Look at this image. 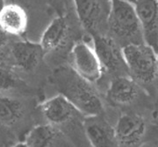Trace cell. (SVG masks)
<instances>
[{
    "instance_id": "cell-1",
    "label": "cell",
    "mask_w": 158,
    "mask_h": 147,
    "mask_svg": "<svg viewBox=\"0 0 158 147\" xmlns=\"http://www.w3.org/2000/svg\"><path fill=\"white\" fill-rule=\"evenodd\" d=\"M56 78L60 94L65 96L81 115L88 117L105 114L103 102L92 83L81 78L73 70H60Z\"/></svg>"
},
{
    "instance_id": "cell-2",
    "label": "cell",
    "mask_w": 158,
    "mask_h": 147,
    "mask_svg": "<svg viewBox=\"0 0 158 147\" xmlns=\"http://www.w3.org/2000/svg\"><path fill=\"white\" fill-rule=\"evenodd\" d=\"M107 26L110 36L120 47L145 43L135 6L128 0H111Z\"/></svg>"
},
{
    "instance_id": "cell-3",
    "label": "cell",
    "mask_w": 158,
    "mask_h": 147,
    "mask_svg": "<svg viewBox=\"0 0 158 147\" xmlns=\"http://www.w3.org/2000/svg\"><path fill=\"white\" fill-rule=\"evenodd\" d=\"M129 76L151 95L156 89L157 53L146 43L131 44L121 47Z\"/></svg>"
},
{
    "instance_id": "cell-4",
    "label": "cell",
    "mask_w": 158,
    "mask_h": 147,
    "mask_svg": "<svg viewBox=\"0 0 158 147\" xmlns=\"http://www.w3.org/2000/svg\"><path fill=\"white\" fill-rule=\"evenodd\" d=\"M114 130L118 147H141L148 142H158V130L155 123H151L141 112H123Z\"/></svg>"
},
{
    "instance_id": "cell-5",
    "label": "cell",
    "mask_w": 158,
    "mask_h": 147,
    "mask_svg": "<svg viewBox=\"0 0 158 147\" xmlns=\"http://www.w3.org/2000/svg\"><path fill=\"white\" fill-rule=\"evenodd\" d=\"M149 95L129 75L113 77L106 90V99L112 105L125 109V111H137L136 108L152 109L154 104L148 98Z\"/></svg>"
},
{
    "instance_id": "cell-6",
    "label": "cell",
    "mask_w": 158,
    "mask_h": 147,
    "mask_svg": "<svg viewBox=\"0 0 158 147\" xmlns=\"http://www.w3.org/2000/svg\"><path fill=\"white\" fill-rule=\"evenodd\" d=\"M92 37L93 48L100 62L104 73H107L113 77L129 75L121 47L118 43L110 35L99 34Z\"/></svg>"
},
{
    "instance_id": "cell-7",
    "label": "cell",
    "mask_w": 158,
    "mask_h": 147,
    "mask_svg": "<svg viewBox=\"0 0 158 147\" xmlns=\"http://www.w3.org/2000/svg\"><path fill=\"white\" fill-rule=\"evenodd\" d=\"M70 66L75 73L90 83L101 79L103 68L93 46L85 42H78L70 52Z\"/></svg>"
},
{
    "instance_id": "cell-8",
    "label": "cell",
    "mask_w": 158,
    "mask_h": 147,
    "mask_svg": "<svg viewBox=\"0 0 158 147\" xmlns=\"http://www.w3.org/2000/svg\"><path fill=\"white\" fill-rule=\"evenodd\" d=\"M40 109L48 124L55 126L68 125L81 115L73 104L62 94L53 96L42 102Z\"/></svg>"
},
{
    "instance_id": "cell-9",
    "label": "cell",
    "mask_w": 158,
    "mask_h": 147,
    "mask_svg": "<svg viewBox=\"0 0 158 147\" xmlns=\"http://www.w3.org/2000/svg\"><path fill=\"white\" fill-rule=\"evenodd\" d=\"M83 125L92 147H118L114 127L104 115L85 117Z\"/></svg>"
},
{
    "instance_id": "cell-10",
    "label": "cell",
    "mask_w": 158,
    "mask_h": 147,
    "mask_svg": "<svg viewBox=\"0 0 158 147\" xmlns=\"http://www.w3.org/2000/svg\"><path fill=\"white\" fill-rule=\"evenodd\" d=\"M76 11L80 22L92 36L99 34L98 30L104 20L107 22L108 12H106L101 0H74Z\"/></svg>"
},
{
    "instance_id": "cell-11",
    "label": "cell",
    "mask_w": 158,
    "mask_h": 147,
    "mask_svg": "<svg viewBox=\"0 0 158 147\" xmlns=\"http://www.w3.org/2000/svg\"><path fill=\"white\" fill-rule=\"evenodd\" d=\"M10 53L14 63L25 71L34 70L45 54L40 43L25 40L16 41L11 44Z\"/></svg>"
},
{
    "instance_id": "cell-12",
    "label": "cell",
    "mask_w": 158,
    "mask_h": 147,
    "mask_svg": "<svg viewBox=\"0 0 158 147\" xmlns=\"http://www.w3.org/2000/svg\"><path fill=\"white\" fill-rule=\"evenodd\" d=\"M69 38V27L66 18H55L46 28L41 36L40 45L44 54L62 48L67 44Z\"/></svg>"
},
{
    "instance_id": "cell-13",
    "label": "cell",
    "mask_w": 158,
    "mask_h": 147,
    "mask_svg": "<svg viewBox=\"0 0 158 147\" xmlns=\"http://www.w3.org/2000/svg\"><path fill=\"white\" fill-rule=\"evenodd\" d=\"M27 15L16 4H6L0 11V28L8 35L19 36L27 28Z\"/></svg>"
},
{
    "instance_id": "cell-14",
    "label": "cell",
    "mask_w": 158,
    "mask_h": 147,
    "mask_svg": "<svg viewBox=\"0 0 158 147\" xmlns=\"http://www.w3.org/2000/svg\"><path fill=\"white\" fill-rule=\"evenodd\" d=\"M60 135L56 126L51 124L40 125L27 133L25 143L29 147H52Z\"/></svg>"
},
{
    "instance_id": "cell-15",
    "label": "cell",
    "mask_w": 158,
    "mask_h": 147,
    "mask_svg": "<svg viewBox=\"0 0 158 147\" xmlns=\"http://www.w3.org/2000/svg\"><path fill=\"white\" fill-rule=\"evenodd\" d=\"M25 106L17 98L0 93V124L11 127L24 117Z\"/></svg>"
},
{
    "instance_id": "cell-16",
    "label": "cell",
    "mask_w": 158,
    "mask_h": 147,
    "mask_svg": "<svg viewBox=\"0 0 158 147\" xmlns=\"http://www.w3.org/2000/svg\"><path fill=\"white\" fill-rule=\"evenodd\" d=\"M20 84L17 74L8 68L0 66V91H7L16 89Z\"/></svg>"
},
{
    "instance_id": "cell-17",
    "label": "cell",
    "mask_w": 158,
    "mask_h": 147,
    "mask_svg": "<svg viewBox=\"0 0 158 147\" xmlns=\"http://www.w3.org/2000/svg\"><path fill=\"white\" fill-rule=\"evenodd\" d=\"M156 89L157 97L156 99V102L154 103V111H153V118H156L158 115V53H157V70H156Z\"/></svg>"
},
{
    "instance_id": "cell-18",
    "label": "cell",
    "mask_w": 158,
    "mask_h": 147,
    "mask_svg": "<svg viewBox=\"0 0 158 147\" xmlns=\"http://www.w3.org/2000/svg\"><path fill=\"white\" fill-rule=\"evenodd\" d=\"M9 42V35L0 28V50L4 48Z\"/></svg>"
},
{
    "instance_id": "cell-19",
    "label": "cell",
    "mask_w": 158,
    "mask_h": 147,
    "mask_svg": "<svg viewBox=\"0 0 158 147\" xmlns=\"http://www.w3.org/2000/svg\"><path fill=\"white\" fill-rule=\"evenodd\" d=\"M12 147H29L25 142H23V143H19V144H16L15 145H13Z\"/></svg>"
},
{
    "instance_id": "cell-20",
    "label": "cell",
    "mask_w": 158,
    "mask_h": 147,
    "mask_svg": "<svg viewBox=\"0 0 158 147\" xmlns=\"http://www.w3.org/2000/svg\"><path fill=\"white\" fill-rule=\"evenodd\" d=\"M6 3H5V0H0V11L2 10V8L5 6Z\"/></svg>"
},
{
    "instance_id": "cell-21",
    "label": "cell",
    "mask_w": 158,
    "mask_h": 147,
    "mask_svg": "<svg viewBox=\"0 0 158 147\" xmlns=\"http://www.w3.org/2000/svg\"><path fill=\"white\" fill-rule=\"evenodd\" d=\"M155 125L156 126V128H157L158 130V115L156 117V118H155ZM157 145H158V142H157Z\"/></svg>"
},
{
    "instance_id": "cell-22",
    "label": "cell",
    "mask_w": 158,
    "mask_h": 147,
    "mask_svg": "<svg viewBox=\"0 0 158 147\" xmlns=\"http://www.w3.org/2000/svg\"><path fill=\"white\" fill-rule=\"evenodd\" d=\"M156 3H157V5H158V0H156Z\"/></svg>"
}]
</instances>
